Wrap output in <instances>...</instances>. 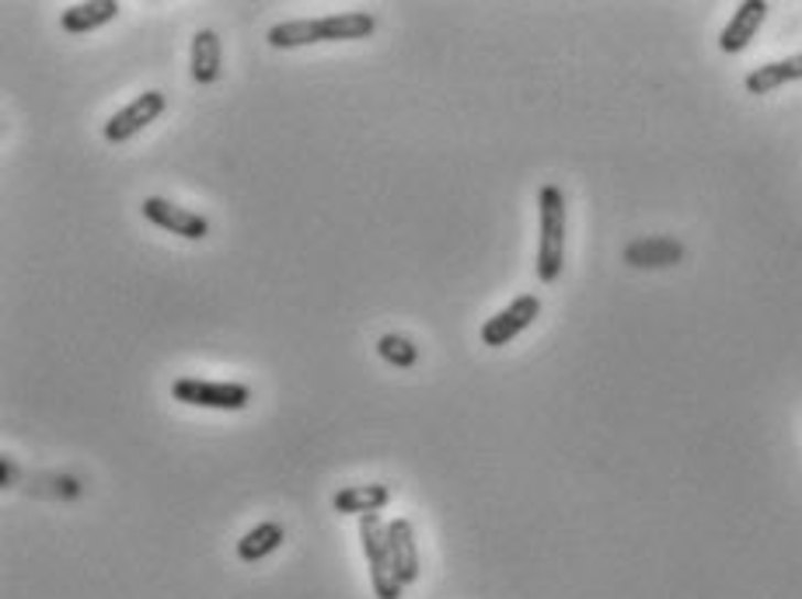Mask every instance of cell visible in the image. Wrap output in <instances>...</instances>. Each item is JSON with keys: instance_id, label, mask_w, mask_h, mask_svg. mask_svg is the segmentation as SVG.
Returning <instances> with one entry per match:
<instances>
[{"instance_id": "cell-1", "label": "cell", "mask_w": 802, "mask_h": 599, "mask_svg": "<svg viewBox=\"0 0 802 599\" xmlns=\"http://www.w3.org/2000/svg\"><path fill=\"white\" fill-rule=\"evenodd\" d=\"M377 32V18L370 11H343V14H325V18H301V21H280L269 29V46L272 50H301V46H318V42H353V39H370Z\"/></svg>"}, {"instance_id": "cell-2", "label": "cell", "mask_w": 802, "mask_h": 599, "mask_svg": "<svg viewBox=\"0 0 802 599\" xmlns=\"http://www.w3.org/2000/svg\"><path fill=\"white\" fill-rule=\"evenodd\" d=\"M541 238H538V280L555 283L565 265V196L559 185H544L538 196Z\"/></svg>"}, {"instance_id": "cell-3", "label": "cell", "mask_w": 802, "mask_h": 599, "mask_svg": "<svg viewBox=\"0 0 802 599\" xmlns=\"http://www.w3.org/2000/svg\"><path fill=\"white\" fill-rule=\"evenodd\" d=\"M360 541H364V554L370 565V582L377 599H401V586L394 575V562H391V547H388V523L370 512V516H360Z\"/></svg>"}, {"instance_id": "cell-4", "label": "cell", "mask_w": 802, "mask_h": 599, "mask_svg": "<svg viewBox=\"0 0 802 599\" xmlns=\"http://www.w3.org/2000/svg\"><path fill=\"white\" fill-rule=\"evenodd\" d=\"M172 394L182 404H193V409H214V412H241L251 401V391L245 388V383H230V380L214 383V380H199V377L175 380Z\"/></svg>"}, {"instance_id": "cell-5", "label": "cell", "mask_w": 802, "mask_h": 599, "mask_svg": "<svg viewBox=\"0 0 802 599\" xmlns=\"http://www.w3.org/2000/svg\"><path fill=\"white\" fill-rule=\"evenodd\" d=\"M541 314V300L534 293H523L517 296L510 307H502L499 314H492L489 320L481 325V346H489V349H502V346H510V341L527 331L538 320Z\"/></svg>"}, {"instance_id": "cell-6", "label": "cell", "mask_w": 802, "mask_h": 599, "mask_svg": "<svg viewBox=\"0 0 802 599\" xmlns=\"http://www.w3.org/2000/svg\"><path fill=\"white\" fill-rule=\"evenodd\" d=\"M167 109V95L164 91H143L137 95L126 109H119L109 122H105V140L109 143H126L137 133H143L147 126L158 122Z\"/></svg>"}, {"instance_id": "cell-7", "label": "cell", "mask_w": 802, "mask_h": 599, "mask_svg": "<svg viewBox=\"0 0 802 599\" xmlns=\"http://www.w3.org/2000/svg\"><path fill=\"white\" fill-rule=\"evenodd\" d=\"M143 217L151 220L154 227H161V230L178 233V238H185V241H203L209 233V220L206 217H199V213L185 209V206L167 203L161 196L143 199Z\"/></svg>"}, {"instance_id": "cell-8", "label": "cell", "mask_w": 802, "mask_h": 599, "mask_svg": "<svg viewBox=\"0 0 802 599\" xmlns=\"http://www.w3.org/2000/svg\"><path fill=\"white\" fill-rule=\"evenodd\" d=\"M768 11L771 8L765 4V0H747V4L736 8V14L729 18V25L719 35V50L723 53H744L750 42L757 39V32H761Z\"/></svg>"}, {"instance_id": "cell-9", "label": "cell", "mask_w": 802, "mask_h": 599, "mask_svg": "<svg viewBox=\"0 0 802 599\" xmlns=\"http://www.w3.org/2000/svg\"><path fill=\"white\" fill-rule=\"evenodd\" d=\"M388 547H391V562L394 575L401 586H412L419 579V547H415V530L405 516H398L388 523Z\"/></svg>"}, {"instance_id": "cell-10", "label": "cell", "mask_w": 802, "mask_h": 599, "mask_svg": "<svg viewBox=\"0 0 802 599\" xmlns=\"http://www.w3.org/2000/svg\"><path fill=\"white\" fill-rule=\"evenodd\" d=\"M684 259V244L673 238H642L625 248V262L631 269H666Z\"/></svg>"}, {"instance_id": "cell-11", "label": "cell", "mask_w": 802, "mask_h": 599, "mask_svg": "<svg viewBox=\"0 0 802 599\" xmlns=\"http://www.w3.org/2000/svg\"><path fill=\"white\" fill-rule=\"evenodd\" d=\"M388 502H391L388 484H349L343 491H335L332 509L343 512V516H370V512H381Z\"/></svg>"}, {"instance_id": "cell-12", "label": "cell", "mask_w": 802, "mask_h": 599, "mask_svg": "<svg viewBox=\"0 0 802 599\" xmlns=\"http://www.w3.org/2000/svg\"><path fill=\"white\" fill-rule=\"evenodd\" d=\"M116 14H119L116 0H88V4H74L63 11L59 25L71 35H88L101 25H109V21H116Z\"/></svg>"}, {"instance_id": "cell-13", "label": "cell", "mask_w": 802, "mask_h": 599, "mask_svg": "<svg viewBox=\"0 0 802 599\" xmlns=\"http://www.w3.org/2000/svg\"><path fill=\"white\" fill-rule=\"evenodd\" d=\"M220 59H224L220 35L214 29H199L193 35V59H188V67H193V80L196 84H214L220 77Z\"/></svg>"}, {"instance_id": "cell-14", "label": "cell", "mask_w": 802, "mask_h": 599, "mask_svg": "<svg viewBox=\"0 0 802 599\" xmlns=\"http://www.w3.org/2000/svg\"><path fill=\"white\" fill-rule=\"evenodd\" d=\"M789 80H802V53L789 56V59L765 63V67L750 70L747 74V91L750 95H771V91H778Z\"/></svg>"}, {"instance_id": "cell-15", "label": "cell", "mask_w": 802, "mask_h": 599, "mask_svg": "<svg viewBox=\"0 0 802 599\" xmlns=\"http://www.w3.org/2000/svg\"><path fill=\"white\" fill-rule=\"evenodd\" d=\"M283 526L280 523H272V520H265V523H259L256 530H248L245 537L238 541V558L245 562V565H256V562H262V558H269V554H277L280 547H283Z\"/></svg>"}, {"instance_id": "cell-16", "label": "cell", "mask_w": 802, "mask_h": 599, "mask_svg": "<svg viewBox=\"0 0 802 599\" xmlns=\"http://www.w3.org/2000/svg\"><path fill=\"white\" fill-rule=\"evenodd\" d=\"M377 356H381L384 362H391V367H398V370H409V367H415V359H419V346L405 335L388 331V335H381V341H377Z\"/></svg>"}, {"instance_id": "cell-17", "label": "cell", "mask_w": 802, "mask_h": 599, "mask_svg": "<svg viewBox=\"0 0 802 599\" xmlns=\"http://www.w3.org/2000/svg\"><path fill=\"white\" fill-rule=\"evenodd\" d=\"M0 481H4V488H14V481H18V467L11 457L0 460Z\"/></svg>"}]
</instances>
